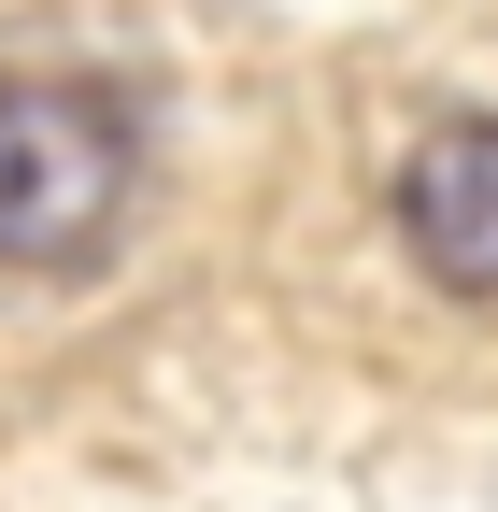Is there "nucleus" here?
I'll return each instance as SVG.
<instances>
[{"label":"nucleus","mask_w":498,"mask_h":512,"mask_svg":"<svg viewBox=\"0 0 498 512\" xmlns=\"http://www.w3.org/2000/svg\"><path fill=\"white\" fill-rule=\"evenodd\" d=\"M143 200V114L100 72H0V271H100Z\"/></svg>","instance_id":"nucleus-1"},{"label":"nucleus","mask_w":498,"mask_h":512,"mask_svg":"<svg viewBox=\"0 0 498 512\" xmlns=\"http://www.w3.org/2000/svg\"><path fill=\"white\" fill-rule=\"evenodd\" d=\"M399 242L427 256V285L498 299V114H442L399 157Z\"/></svg>","instance_id":"nucleus-2"}]
</instances>
